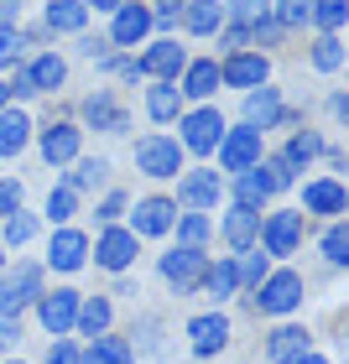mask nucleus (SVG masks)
<instances>
[{"mask_svg": "<svg viewBox=\"0 0 349 364\" xmlns=\"http://www.w3.org/2000/svg\"><path fill=\"white\" fill-rule=\"evenodd\" d=\"M177 240H182V250H198V245L209 240V219L204 213H182L177 219Z\"/></svg>", "mask_w": 349, "mask_h": 364, "instance_id": "c9c22d12", "label": "nucleus"}, {"mask_svg": "<svg viewBox=\"0 0 349 364\" xmlns=\"http://www.w3.org/2000/svg\"><path fill=\"white\" fill-rule=\"evenodd\" d=\"M204 271H209V260L198 255V250H172V255H162V276L177 287V296H188V291H198V281H204Z\"/></svg>", "mask_w": 349, "mask_h": 364, "instance_id": "423d86ee", "label": "nucleus"}, {"mask_svg": "<svg viewBox=\"0 0 349 364\" xmlns=\"http://www.w3.org/2000/svg\"><path fill=\"white\" fill-rule=\"evenodd\" d=\"M84 6H78V0H53V6H47V31H78L84 26Z\"/></svg>", "mask_w": 349, "mask_h": 364, "instance_id": "c756f323", "label": "nucleus"}, {"mask_svg": "<svg viewBox=\"0 0 349 364\" xmlns=\"http://www.w3.org/2000/svg\"><path fill=\"white\" fill-rule=\"evenodd\" d=\"M157 328H162L157 318H146V323H141V349H157Z\"/></svg>", "mask_w": 349, "mask_h": 364, "instance_id": "603ef678", "label": "nucleus"}, {"mask_svg": "<svg viewBox=\"0 0 349 364\" xmlns=\"http://www.w3.org/2000/svg\"><path fill=\"white\" fill-rule=\"evenodd\" d=\"M78 6H84V11H89V6H94V11H120L125 0H78Z\"/></svg>", "mask_w": 349, "mask_h": 364, "instance_id": "5fc2aeb1", "label": "nucleus"}, {"mask_svg": "<svg viewBox=\"0 0 349 364\" xmlns=\"http://www.w3.org/2000/svg\"><path fill=\"white\" fill-rule=\"evenodd\" d=\"M182 68H188V58H182V47H177V42H157L152 53L141 58V73H157L162 84H172Z\"/></svg>", "mask_w": 349, "mask_h": 364, "instance_id": "6ab92c4d", "label": "nucleus"}, {"mask_svg": "<svg viewBox=\"0 0 349 364\" xmlns=\"http://www.w3.org/2000/svg\"><path fill=\"white\" fill-rule=\"evenodd\" d=\"M235 16H240V26H266L271 21V0H235Z\"/></svg>", "mask_w": 349, "mask_h": 364, "instance_id": "e433bc0d", "label": "nucleus"}, {"mask_svg": "<svg viewBox=\"0 0 349 364\" xmlns=\"http://www.w3.org/2000/svg\"><path fill=\"white\" fill-rule=\"evenodd\" d=\"M172 224H177V203L146 198V203H136V229H130V235H167Z\"/></svg>", "mask_w": 349, "mask_h": 364, "instance_id": "4468645a", "label": "nucleus"}, {"mask_svg": "<svg viewBox=\"0 0 349 364\" xmlns=\"http://www.w3.org/2000/svg\"><path fill=\"white\" fill-rule=\"evenodd\" d=\"M261 240H266V255H292L303 245V213H271L261 224Z\"/></svg>", "mask_w": 349, "mask_h": 364, "instance_id": "0eeeda50", "label": "nucleus"}, {"mask_svg": "<svg viewBox=\"0 0 349 364\" xmlns=\"http://www.w3.org/2000/svg\"><path fill=\"white\" fill-rule=\"evenodd\" d=\"M219 193H224L219 172H188V177L177 182V198L188 208H214V203H219Z\"/></svg>", "mask_w": 349, "mask_h": 364, "instance_id": "ddd939ff", "label": "nucleus"}, {"mask_svg": "<svg viewBox=\"0 0 349 364\" xmlns=\"http://www.w3.org/2000/svg\"><path fill=\"white\" fill-rule=\"evenodd\" d=\"M42 296V266H11L6 276H0V312L6 318H16L26 302H37Z\"/></svg>", "mask_w": 349, "mask_h": 364, "instance_id": "f257e3e1", "label": "nucleus"}, {"mask_svg": "<svg viewBox=\"0 0 349 364\" xmlns=\"http://www.w3.org/2000/svg\"><path fill=\"white\" fill-rule=\"evenodd\" d=\"M235 281H240V287H261V281H266V255H245V266H235Z\"/></svg>", "mask_w": 349, "mask_h": 364, "instance_id": "79ce46f5", "label": "nucleus"}, {"mask_svg": "<svg viewBox=\"0 0 349 364\" xmlns=\"http://www.w3.org/2000/svg\"><path fill=\"white\" fill-rule=\"evenodd\" d=\"M105 172H110V161H105V156H89V161H78V172H68V188H73V193H78V188H99Z\"/></svg>", "mask_w": 349, "mask_h": 364, "instance_id": "f704fd0d", "label": "nucleus"}, {"mask_svg": "<svg viewBox=\"0 0 349 364\" xmlns=\"http://www.w3.org/2000/svg\"><path fill=\"white\" fill-rule=\"evenodd\" d=\"M219 141H224V114L219 109L182 114V146H188V151H214Z\"/></svg>", "mask_w": 349, "mask_h": 364, "instance_id": "39448f33", "label": "nucleus"}, {"mask_svg": "<svg viewBox=\"0 0 349 364\" xmlns=\"http://www.w3.org/2000/svg\"><path fill=\"white\" fill-rule=\"evenodd\" d=\"M177 109H182V89L177 84L146 89V114H152V120H177Z\"/></svg>", "mask_w": 349, "mask_h": 364, "instance_id": "cd10ccee", "label": "nucleus"}, {"mask_svg": "<svg viewBox=\"0 0 349 364\" xmlns=\"http://www.w3.org/2000/svg\"><path fill=\"white\" fill-rule=\"evenodd\" d=\"M219 78H224V84H235V89H261L266 78H271V63L256 58V53H235L219 68Z\"/></svg>", "mask_w": 349, "mask_h": 364, "instance_id": "f8f14e48", "label": "nucleus"}, {"mask_svg": "<svg viewBox=\"0 0 349 364\" xmlns=\"http://www.w3.org/2000/svg\"><path fill=\"white\" fill-rule=\"evenodd\" d=\"M344 0H308V21H318L323 31H328V37H334V31L344 26Z\"/></svg>", "mask_w": 349, "mask_h": 364, "instance_id": "2f4dec72", "label": "nucleus"}, {"mask_svg": "<svg viewBox=\"0 0 349 364\" xmlns=\"http://www.w3.org/2000/svg\"><path fill=\"white\" fill-rule=\"evenodd\" d=\"M303 208L308 213H344V188H339V182H308V188H303Z\"/></svg>", "mask_w": 349, "mask_h": 364, "instance_id": "5701e85b", "label": "nucleus"}, {"mask_svg": "<svg viewBox=\"0 0 349 364\" xmlns=\"http://www.w3.org/2000/svg\"><path fill=\"white\" fill-rule=\"evenodd\" d=\"M6 99H11V94H6V84H0V109H6Z\"/></svg>", "mask_w": 349, "mask_h": 364, "instance_id": "4d7b16f0", "label": "nucleus"}, {"mask_svg": "<svg viewBox=\"0 0 349 364\" xmlns=\"http://www.w3.org/2000/svg\"><path fill=\"white\" fill-rule=\"evenodd\" d=\"M251 302H256L261 312H276V318H281V312H292L297 302H303V276H297V271H276V276H266L261 287H256Z\"/></svg>", "mask_w": 349, "mask_h": 364, "instance_id": "f03ea898", "label": "nucleus"}, {"mask_svg": "<svg viewBox=\"0 0 349 364\" xmlns=\"http://www.w3.org/2000/svg\"><path fill=\"white\" fill-rule=\"evenodd\" d=\"M224 240L235 245V250H251V245L261 240V208H229L224 213Z\"/></svg>", "mask_w": 349, "mask_h": 364, "instance_id": "2eb2a0df", "label": "nucleus"}, {"mask_svg": "<svg viewBox=\"0 0 349 364\" xmlns=\"http://www.w3.org/2000/svg\"><path fill=\"white\" fill-rule=\"evenodd\" d=\"M42 156L53 161V167L73 161V156H78V125H53V130H42Z\"/></svg>", "mask_w": 349, "mask_h": 364, "instance_id": "412c9836", "label": "nucleus"}, {"mask_svg": "<svg viewBox=\"0 0 349 364\" xmlns=\"http://www.w3.org/2000/svg\"><path fill=\"white\" fill-rule=\"evenodd\" d=\"M73 208H78V193H73V188H58V193H47V213H53V224L73 219Z\"/></svg>", "mask_w": 349, "mask_h": 364, "instance_id": "4c0bfd02", "label": "nucleus"}, {"mask_svg": "<svg viewBox=\"0 0 349 364\" xmlns=\"http://www.w3.org/2000/svg\"><path fill=\"white\" fill-rule=\"evenodd\" d=\"M73 328H84L89 338H99V333H105V328H110V302H105V296H78Z\"/></svg>", "mask_w": 349, "mask_h": 364, "instance_id": "a878e982", "label": "nucleus"}, {"mask_svg": "<svg viewBox=\"0 0 349 364\" xmlns=\"http://www.w3.org/2000/svg\"><path fill=\"white\" fill-rule=\"evenodd\" d=\"M94 260L105 271H125L130 260H136V235H130V229H105V235H99V245H94Z\"/></svg>", "mask_w": 349, "mask_h": 364, "instance_id": "1a4fd4ad", "label": "nucleus"}, {"mask_svg": "<svg viewBox=\"0 0 349 364\" xmlns=\"http://www.w3.org/2000/svg\"><path fill=\"white\" fill-rule=\"evenodd\" d=\"M11 364H21V359H11Z\"/></svg>", "mask_w": 349, "mask_h": 364, "instance_id": "13d9d810", "label": "nucleus"}, {"mask_svg": "<svg viewBox=\"0 0 349 364\" xmlns=\"http://www.w3.org/2000/svg\"><path fill=\"white\" fill-rule=\"evenodd\" d=\"M182 21H188V31L209 37V31H219V21H224V6H219V0H188V6H182Z\"/></svg>", "mask_w": 349, "mask_h": 364, "instance_id": "b1692460", "label": "nucleus"}, {"mask_svg": "<svg viewBox=\"0 0 349 364\" xmlns=\"http://www.w3.org/2000/svg\"><path fill=\"white\" fill-rule=\"evenodd\" d=\"M16 338H21V328H16V318H6V312H0V343H6V349H11Z\"/></svg>", "mask_w": 349, "mask_h": 364, "instance_id": "3c124183", "label": "nucleus"}, {"mask_svg": "<svg viewBox=\"0 0 349 364\" xmlns=\"http://www.w3.org/2000/svg\"><path fill=\"white\" fill-rule=\"evenodd\" d=\"M21 208V182H11V177H0V219H11V213Z\"/></svg>", "mask_w": 349, "mask_h": 364, "instance_id": "49530a36", "label": "nucleus"}, {"mask_svg": "<svg viewBox=\"0 0 349 364\" xmlns=\"http://www.w3.org/2000/svg\"><path fill=\"white\" fill-rule=\"evenodd\" d=\"M136 167H141L146 177H177L182 146L167 141V136H146V141H136Z\"/></svg>", "mask_w": 349, "mask_h": 364, "instance_id": "7ed1b4c3", "label": "nucleus"}, {"mask_svg": "<svg viewBox=\"0 0 349 364\" xmlns=\"http://www.w3.org/2000/svg\"><path fill=\"white\" fill-rule=\"evenodd\" d=\"M182 73H188L182 78V94H193V99H209L219 89V63H188Z\"/></svg>", "mask_w": 349, "mask_h": 364, "instance_id": "c85d7f7f", "label": "nucleus"}, {"mask_svg": "<svg viewBox=\"0 0 349 364\" xmlns=\"http://www.w3.org/2000/svg\"><path fill=\"white\" fill-rule=\"evenodd\" d=\"M292 364H328L323 354H303V359H292Z\"/></svg>", "mask_w": 349, "mask_h": 364, "instance_id": "6e6d98bb", "label": "nucleus"}, {"mask_svg": "<svg viewBox=\"0 0 349 364\" xmlns=\"http://www.w3.org/2000/svg\"><path fill=\"white\" fill-rule=\"evenodd\" d=\"M120 213H125V198H120V193H110L105 203H99V219H105V224H115Z\"/></svg>", "mask_w": 349, "mask_h": 364, "instance_id": "8fccbe9b", "label": "nucleus"}, {"mask_svg": "<svg viewBox=\"0 0 349 364\" xmlns=\"http://www.w3.org/2000/svg\"><path fill=\"white\" fill-rule=\"evenodd\" d=\"M339 63H344V47H339V37H328V31H323V37L313 42V68H318V73H334Z\"/></svg>", "mask_w": 349, "mask_h": 364, "instance_id": "72a5a7b5", "label": "nucleus"}, {"mask_svg": "<svg viewBox=\"0 0 349 364\" xmlns=\"http://www.w3.org/2000/svg\"><path fill=\"white\" fill-rule=\"evenodd\" d=\"M245 37H251L245 26H229V31H224V47H245Z\"/></svg>", "mask_w": 349, "mask_h": 364, "instance_id": "864d4df0", "label": "nucleus"}, {"mask_svg": "<svg viewBox=\"0 0 349 364\" xmlns=\"http://www.w3.org/2000/svg\"><path fill=\"white\" fill-rule=\"evenodd\" d=\"M276 26H303L308 21V0H276Z\"/></svg>", "mask_w": 349, "mask_h": 364, "instance_id": "a18cd8bd", "label": "nucleus"}, {"mask_svg": "<svg viewBox=\"0 0 349 364\" xmlns=\"http://www.w3.org/2000/svg\"><path fill=\"white\" fill-rule=\"evenodd\" d=\"M84 364H136V349H130L125 338H105V333H99L84 349Z\"/></svg>", "mask_w": 349, "mask_h": 364, "instance_id": "bb28decb", "label": "nucleus"}, {"mask_svg": "<svg viewBox=\"0 0 349 364\" xmlns=\"http://www.w3.org/2000/svg\"><path fill=\"white\" fill-rule=\"evenodd\" d=\"M146 31H152V11H146V6H120V11H115V31H110V42L136 47Z\"/></svg>", "mask_w": 349, "mask_h": 364, "instance_id": "a211bd4d", "label": "nucleus"}, {"mask_svg": "<svg viewBox=\"0 0 349 364\" xmlns=\"http://www.w3.org/2000/svg\"><path fill=\"white\" fill-rule=\"evenodd\" d=\"M47 364H84V354H78L68 338H58L53 349H47Z\"/></svg>", "mask_w": 349, "mask_h": 364, "instance_id": "de8ad7c7", "label": "nucleus"}, {"mask_svg": "<svg viewBox=\"0 0 349 364\" xmlns=\"http://www.w3.org/2000/svg\"><path fill=\"white\" fill-rule=\"evenodd\" d=\"M63 73H68V68H63V58H53V53H42L31 68H21V78H26L31 94H53V89L63 84Z\"/></svg>", "mask_w": 349, "mask_h": 364, "instance_id": "4be33fe9", "label": "nucleus"}, {"mask_svg": "<svg viewBox=\"0 0 349 364\" xmlns=\"http://www.w3.org/2000/svg\"><path fill=\"white\" fill-rule=\"evenodd\" d=\"M266 354H271V364H292V359H303L308 354V328H276L271 338H266Z\"/></svg>", "mask_w": 349, "mask_h": 364, "instance_id": "aec40b11", "label": "nucleus"}, {"mask_svg": "<svg viewBox=\"0 0 349 364\" xmlns=\"http://www.w3.org/2000/svg\"><path fill=\"white\" fill-rule=\"evenodd\" d=\"M73 312H78V291H53V296H37V318L53 338H63L73 328Z\"/></svg>", "mask_w": 349, "mask_h": 364, "instance_id": "9d476101", "label": "nucleus"}, {"mask_svg": "<svg viewBox=\"0 0 349 364\" xmlns=\"http://www.w3.org/2000/svg\"><path fill=\"white\" fill-rule=\"evenodd\" d=\"M89 260V240L78 235V229H58L53 245H47V266L53 271H78Z\"/></svg>", "mask_w": 349, "mask_h": 364, "instance_id": "9b49d317", "label": "nucleus"}, {"mask_svg": "<svg viewBox=\"0 0 349 364\" xmlns=\"http://www.w3.org/2000/svg\"><path fill=\"white\" fill-rule=\"evenodd\" d=\"M261 177H266V188H287V182H292V161L287 156H271V161H266V167H261Z\"/></svg>", "mask_w": 349, "mask_h": 364, "instance_id": "37998d69", "label": "nucleus"}, {"mask_svg": "<svg viewBox=\"0 0 349 364\" xmlns=\"http://www.w3.org/2000/svg\"><path fill=\"white\" fill-rule=\"evenodd\" d=\"M31 136V120L21 109H0V156H16Z\"/></svg>", "mask_w": 349, "mask_h": 364, "instance_id": "393cba45", "label": "nucleus"}, {"mask_svg": "<svg viewBox=\"0 0 349 364\" xmlns=\"http://www.w3.org/2000/svg\"><path fill=\"white\" fill-rule=\"evenodd\" d=\"M182 6H188V0H157V16H152V21H162V26H172L177 16H182Z\"/></svg>", "mask_w": 349, "mask_h": 364, "instance_id": "09e8293b", "label": "nucleus"}, {"mask_svg": "<svg viewBox=\"0 0 349 364\" xmlns=\"http://www.w3.org/2000/svg\"><path fill=\"white\" fill-rule=\"evenodd\" d=\"M323 255L334 260V266H344V260H349V229H344V224H334V229L323 235Z\"/></svg>", "mask_w": 349, "mask_h": 364, "instance_id": "ea45409f", "label": "nucleus"}, {"mask_svg": "<svg viewBox=\"0 0 349 364\" xmlns=\"http://www.w3.org/2000/svg\"><path fill=\"white\" fill-rule=\"evenodd\" d=\"M188 338H193V354L198 359L219 354L224 343H229V318H224V312H204V318L188 323Z\"/></svg>", "mask_w": 349, "mask_h": 364, "instance_id": "6e6552de", "label": "nucleus"}, {"mask_svg": "<svg viewBox=\"0 0 349 364\" xmlns=\"http://www.w3.org/2000/svg\"><path fill=\"white\" fill-rule=\"evenodd\" d=\"M219 167L224 172H251L261 167V130H224V141H219Z\"/></svg>", "mask_w": 349, "mask_h": 364, "instance_id": "20e7f679", "label": "nucleus"}, {"mask_svg": "<svg viewBox=\"0 0 349 364\" xmlns=\"http://www.w3.org/2000/svg\"><path fill=\"white\" fill-rule=\"evenodd\" d=\"M204 287H209V296H219V302H224V296H235V287H240V281H235V260L209 266L204 271Z\"/></svg>", "mask_w": 349, "mask_h": 364, "instance_id": "473e14b6", "label": "nucleus"}, {"mask_svg": "<svg viewBox=\"0 0 349 364\" xmlns=\"http://www.w3.org/2000/svg\"><path fill=\"white\" fill-rule=\"evenodd\" d=\"M266 193H271V188H266V177H261L256 167H251V172H235V203H240V208H261Z\"/></svg>", "mask_w": 349, "mask_h": 364, "instance_id": "7c9ffc66", "label": "nucleus"}, {"mask_svg": "<svg viewBox=\"0 0 349 364\" xmlns=\"http://www.w3.org/2000/svg\"><path fill=\"white\" fill-rule=\"evenodd\" d=\"M21 31H16V26H6V21H0V68H6V63H16V58H21Z\"/></svg>", "mask_w": 349, "mask_h": 364, "instance_id": "c03bdc74", "label": "nucleus"}, {"mask_svg": "<svg viewBox=\"0 0 349 364\" xmlns=\"http://www.w3.org/2000/svg\"><path fill=\"white\" fill-rule=\"evenodd\" d=\"M84 120H89L94 130H125V109L115 105L110 89H94V94L84 99Z\"/></svg>", "mask_w": 349, "mask_h": 364, "instance_id": "f3484780", "label": "nucleus"}, {"mask_svg": "<svg viewBox=\"0 0 349 364\" xmlns=\"http://www.w3.org/2000/svg\"><path fill=\"white\" fill-rule=\"evenodd\" d=\"M31 235H37V219H31V213H21V208H16L11 219H6V245H26Z\"/></svg>", "mask_w": 349, "mask_h": 364, "instance_id": "58836bf2", "label": "nucleus"}, {"mask_svg": "<svg viewBox=\"0 0 349 364\" xmlns=\"http://www.w3.org/2000/svg\"><path fill=\"white\" fill-rule=\"evenodd\" d=\"M281 120V99H276V89H251V94H245V125H251V130H271Z\"/></svg>", "mask_w": 349, "mask_h": 364, "instance_id": "dca6fc26", "label": "nucleus"}, {"mask_svg": "<svg viewBox=\"0 0 349 364\" xmlns=\"http://www.w3.org/2000/svg\"><path fill=\"white\" fill-rule=\"evenodd\" d=\"M323 151V141L313 136V130H303V136H292V146H287V161L297 167V161H308V156H318Z\"/></svg>", "mask_w": 349, "mask_h": 364, "instance_id": "a19ab883", "label": "nucleus"}]
</instances>
